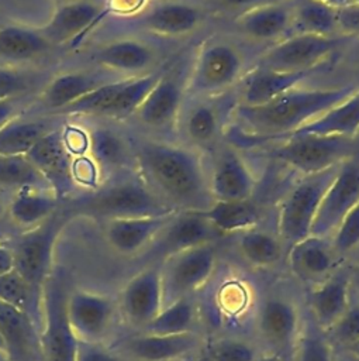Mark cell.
Returning a JSON list of instances; mask_svg holds the SVG:
<instances>
[{
	"label": "cell",
	"instance_id": "36",
	"mask_svg": "<svg viewBox=\"0 0 359 361\" xmlns=\"http://www.w3.org/2000/svg\"><path fill=\"white\" fill-rule=\"evenodd\" d=\"M48 131L44 121L13 118L0 127V155H27Z\"/></svg>",
	"mask_w": 359,
	"mask_h": 361
},
{
	"label": "cell",
	"instance_id": "52",
	"mask_svg": "<svg viewBox=\"0 0 359 361\" xmlns=\"http://www.w3.org/2000/svg\"><path fill=\"white\" fill-rule=\"evenodd\" d=\"M145 0H108L107 13H115L121 16H131L138 11Z\"/></svg>",
	"mask_w": 359,
	"mask_h": 361
},
{
	"label": "cell",
	"instance_id": "9",
	"mask_svg": "<svg viewBox=\"0 0 359 361\" xmlns=\"http://www.w3.org/2000/svg\"><path fill=\"white\" fill-rule=\"evenodd\" d=\"M359 200V148L342 161L325 190L310 234L324 237L335 230Z\"/></svg>",
	"mask_w": 359,
	"mask_h": 361
},
{
	"label": "cell",
	"instance_id": "44",
	"mask_svg": "<svg viewBox=\"0 0 359 361\" xmlns=\"http://www.w3.org/2000/svg\"><path fill=\"white\" fill-rule=\"evenodd\" d=\"M213 361H255L253 348L237 338H221L208 348Z\"/></svg>",
	"mask_w": 359,
	"mask_h": 361
},
{
	"label": "cell",
	"instance_id": "55",
	"mask_svg": "<svg viewBox=\"0 0 359 361\" xmlns=\"http://www.w3.org/2000/svg\"><path fill=\"white\" fill-rule=\"evenodd\" d=\"M13 113H14V104L11 103V99L0 100V127L7 121L13 120L11 118Z\"/></svg>",
	"mask_w": 359,
	"mask_h": 361
},
{
	"label": "cell",
	"instance_id": "61",
	"mask_svg": "<svg viewBox=\"0 0 359 361\" xmlns=\"http://www.w3.org/2000/svg\"><path fill=\"white\" fill-rule=\"evenodd\" d=\"M356 278H358V282H359V268H358V272H356Z\"/></svg>",
	"mask_w": 359,
	"mask_h": 361
},
{
	"label": "cell",
	"instance_id": "28",
	"mask_svg": "<svg viewBox=\"0 0 359 361\" xmlns=\"http://www.w3.org/2000/svg\"><path fill=\"white\" fill-rule=\"evenodd\" d=\"M182 89L177 82L170 78H162L146 94L135 114L148 126L160 127L170 123L180 107Z\"/></svg>",
	"mask_w": 359,
	"mask_h": 361
},
{
	"label": "cell",
	"instance_id": "17",
	"mask_svg": "<svg viewBox=\"0 0 359 361\" xmlns=\"http://www.w3.org/2000/svg\"><path fill=\"white\" fill-rule=\"evenodd\" d=\"M106 14L107 10L93 0L65 1L39 30L49 44L77 41Z\"/></svg>",
	"mask_w": 359,
	"mask_h": 361
},
{
	"label": "cell",
	"instance_id": "11",
	"mask_svg": "<svg viewBox=\"0 0 359 361\" xmlns=\"http://www.w3.org/2000/svg\"><path fill=\"white\" fill-rule=\"evenodd\" d=\"M221 233L208 221L203 210H186L175 213L170 221L155 237L149 252L155 258H169L184 250L210 244Z\"/></svg>",
	"mask_w": 359,
	"mask_h": 361
},
{
	"label": "cell",
	"instance_id": "60",
	"mask_svg": "<svg viewBox=\"0 0 359 361\" xmlns=\"http://www.w3.org/2000/svg\"><path fill=\"white\" fill-rule=\"evenodd\" d=\"M1 214H3V204H1V202H0V217H1Z\"/></svg>",
	"mask_w": 359,
	"mask_h": 361
},
{
	"label": "cell",
	"instance_id": "21",
	"mask_svg": "<svg viewBox=\"0 0 359 361\" xmlns=\"http://www.w3.org/2000/svg\"><path fill=\"white\" fill-rule=\"evenodd\" d=\"M253 178L245 162L234 151H224L218 158L210 192L215 200H245L253 192Z\"/></svg>",
	"mask_w": 359,
	"mask_h": 361
},
{
	"label": "cell",
	"instance_id": "59",
	"mask_svg": "<svg viewBox=\"0 0 359 361\" xmlns=\"http://www.w3.org/2000/svg\"><path fill=\"white\" fill-rule=\"evenodd\" d=\"M0 353L4 354V341H3V338H1V334H0Z\"/></svg>",
	"mask_w": 359,
	"mask_h": 361
},
{
	"label": "cell",
	"instance_id": "22",
	"mask_svg": "<svg viewBox=\"0 0 359 361\" xmlns=\"http://www.w3.org/2000/svg\"><path fill=\"white\" fill-rule=\"evenodd\" d=\"M311 310L314 323L321 330H329L349 307V276L335 274L311 293Z\"/></svg>",
	"mask_w": 359,
	"mask_h": 361
},
{
	"label": "cell",
	"instance_id": "58",
	"mask_svg": "<svg viewBox=\"0 0 359 361\" xmlns=\"http://www.w3.org/2000/svg\"><path fill=\"white\" fill-rule=\"evenodd\" d=\"M196 361H213V360H211V357L208 355V353H206V354L200 355V357H199Z\"/></svg>",
	"mask_w": 359,
	"mask_h": 361
},
{
	"label": "cell",
	"instance_id": "49",
	"mask_svg": "<svg viewBox=\"0 0 359 361\" xmlns=\"http://www.w3.org/2000/svg\"><path fill=\"white\" fill-rule=\"evenodd\" d=\"M62 140L72 157H80L89 151V133L80 127H66L62 131Z\"/></svg>",
	"mask_w": 359,
	"mask_h": 361
},
{
	"label": "cell",
	"instance_id": "39",
	"mask_svg": "<svg viewBox=\"0 0 359 361\" xmlns=\"http://www.w3.org/2000/svg\"><path fill=\"white\" fill-rule=\"evenodd\" d=\"M42 185L45 179L27 155H0V186L23 190Z\"/></svg>",
	"mask_w": 359,
	"mask_h": 361
},
{
	"label": "cell",
	"instance_id": "15",
	"mask_svg": "<svg viewBox=\"0 0 359 361\" xmlns=\"http://www.w3.org/2000/svg\"><path fill=\"white\" fill-rule=\"evenodd\" d=\"M0 334L8 361H44L38 326L20 309L0 300Z\"/></svg>",
	"mask_w": 359,
	"mask_h": 361
},
{
	"label": "cell",
	"instance_id": "45",
	"mask_svg": "<svg viewBox=\"0 0 359 361\" xmlns=\"http://www.w3.org/2000/svg\"><path fill=\"white\" fill-rule=\"evenodd\" d=\"M217 116L213 109L207 106L196 107L187 118V133L199 142L210 141L217 131Z\"/></svg>",
	"mask_w": 359,
	"mask_h": 361
},
{
	"label": "cell",
	"instance_id": "26",
	"mask_svg": "<svg viewBox=\"0 0 359 361\" xmlns=\"http://www.w3.org/2000/svg\"><path fill=\"white\" fill-rule=\"evenodd\" d=\"M113 80L115 79H110L107 75L97 71L68 72L53 78L45 87L42 97L51 109L59 111L96 87Z\"/></svg>",
	"mask_w": 359,
	"mask_h": 361
},
{
	"label": "cell",
	"instance_id": "16",
	"mask_svg": "<svg viewBox=\"0 0 359 361\" xmlns=\"http://www.w3.org/2000/svg\"><path fill=\"white\" fill-rule=\"evenodd\" d=\"M127 319L138 326H146L163 307L162 275L156 267L142 269L130 279L121 296Z\"/></svg>",
	"mask_w": 359,
	"mask_h": 361
},
{
	"label": "cell",
	"instance_id": "24",
	"mask_svg": "<svg viewBox=\"0 0 359 361\" xmlns=\"http://www.w3.org/2000/svg\"><path fill=\"white\" fill-rule=\"evenodd\" d=\"M258 326L263 338L275 348H284L297 334L298 316L296 307L280 298H269L259 310Z\"/></svg>",
	"mask_w": 359,
	"mask_h": 361
},
{
	"label": "cell",
	"instance_id": "48",
	"mask_svg": "<svg viewBox=\"0 0 359 361\" xmlns=\"http://www.w3.org/2000/svg\"><path fill=\"white\" fill-rule=\"evenodd\" d=\"M99 166L90 158V155L73 157L72 161V178L75 185H82L83 188H94L99 179Z\"/></svg>",
	"mask_w": 359,
	"mask_h": 361
},
{
	"label": "cell",
	"instance_id": "27",
	"mask_svg": "<svg viewBox=\"0 0 359 361\" xmlns=\"http://www.w3.org/2000/svg\"><path fill=\"white\" fill-rule=\"evenodd\" d=\"M289 264L298 278L306 281L320 279L332 268L334 251L324 237L310 234L293 244Z\"/></svg>",
	"mask_w": 359,
	"mask_h": 361
},
{
	"label": "cell",
	"instance_id": "57",
	"mask_svg": "<svg viewBox=\"0 0 359 361\" xmlns=\"http://www.w3.org/2000/svg\"><path fill=\"white\" fill-rule=\"evenodd\" d=\"M349 350H351L356 357H359V340H356L353 344H351V345H349Z\"/></svg>",
	"mask_w": 359,
	"mask_h": 361
},
{
	"label": "cell",
	"instance_id": "37",
	"mask_svg": "<svg viewBox=\"0 0 359 361\" xmlns=\"http://www.w3.org/2000/svg\"><path fill=\"white\" fill-rule=\"evenodd\" d=\"M90 158L99 169H115L127 158V147L122 138L106 127L93 128L89 133Z\"/></svg>",
	"mask_w": 359,
	"mask_h": 361
},
{
	"label": "cell",
	"instance_id": "7",
	"mask_svg": "<svg viewBox=\"0 0 359 361\" xmlns=\"http://www.w3.org/2000/svg\"><path fill=\"white\" fill-rule=\"evenodd\" d=\"M338 166L306 175L287 193L279 210L277 226L282 238L294 244L310 235L322 196L332 182Z\"/></svg>",
	"mask_w": 359,
	"mask_h": 361
},
{
	"label": "cell",
	"instance_id": "35",
	"mask_svg": "<svg viewBox=\"0 0 359 361\" xmlns=\"http://www.w3.org/2000/svg\"><path fill=\"white\" fill-rule=\"evenodd\" d=\"M58 199L38 189L18 190L10 204V216L18 226L34 227L56 212Z\"/></svg>",
	"mask_w": 359,
	"mask_h": 361
},
{
	"label": "cell",
	"instance_id": "2",
	"mask_svg": "<svg viewBox=\"0 0 359 361\" xmlns=\"http://www.w3.org/2000/svg\"><path fill=\"white\" fill-rule=\"evenodd\" d=\"M138 161L148 179L169 199L189 210H204L208 188L199 157L182 147L163 142H144Z\"/></svg>",
	"mask_w": 359,
	"mask_h": 361
},
{
	"label": "cell",
	"instance_id": "43",
	"mask_svg": "<svg viewBox=\"0 0 359 361\" xmlns=\"http://www.w3.org/2000/svg\"><path fill=\"white\" fill-rule=\"evenodd\" d=\"M334 250L345 254L359 244V200L335 228Z\"/></svg>",
	"mask_w": 359,
	"mask_h": 361
},
{
	"label": "cell",
	"instance_id": "12",
	"mask_svg": "<svg viewBox=\"0 0 359 361\" xmlns=\"http://www.w3.org/2000/svg\"><path fill=\"white\" fill-rule=\"evenodd\" d=\"M28 159L52 189L56 199L65 197L75 188L72 178L73 157L66 149L62 131L49 130L27 152Z\"/></svg>",
	"mask_w": 359,
	"mask_h": 361
},
{
	"label": "cell",
	"instance_id": "29",
	"mask_svg": "<svg viewBox=\"0 0 359 361\" xmlns=\"http://www.w3.org/2000/svg\"><path fill=\"white\" fill-rule=\"evenodd\" d=\"M94 59L110 71L135 73L152 63L153 51L137 39H117L100 47Z\"/></svg>",
	"mask_w": 359,
	"mask_h": 361
},
{
	"label": "cell",
	"instance_id": "18",
	"mask_svg": "<svg viewBox=\"0 0 359 361\" xmlns=\"http://www.w3.org/2000/svg\"><path fill=\"white\" fill-rule=\"evenodd\" d=\"M324 63L311 69L283 72L258 66L252 71L244 82V103L248 106H260L273 99L296 89L306 78L321 72Z\"/></svg>",
	"mask_w": 359,
	"mask_h": 361
},
{
	"label": "cell",
	"instance_id": "56",
	"mask_svg": "<svg viewBox=\"0 0 359 361\" xmlns=\"http://www.w3.org/2000/svg\"><path fill=\"white\" fill-rule=\"evenodd\" d=\"M335 8L342 7V6H349V4H359V0H321Z\"/></svg>",
	"mask_w": 359,
	"mask_h": 361
},
{
	"label": "cell",
	"instance_id": "8",
	"mask_svg": "<svg viewBox=\"0 0 359 361\" xmlns=\"http://www.w3.org/2000/svg\"><path fill=\"white\" fill-rule=\"evenodd\" d=\"M214 267L215 251L211 244L193 247L166 258L163 269H160L163 306L204 285Z\"/></svg>",
	"mask_w": 359,
	"mask_h": 361
},
{
	"label": "cell",
	"instance_id": "38",
	"mask_svg": "<svg viewBox=\"0 0 359 361\" xmlns=\"http://www.w3.org/2000/svg\"><path fill=\"white\" fill-rule=\"evenodd\" d=\"M193 319L194 306L191 300L184 296L163 306L158 316L144 327V333L162 336L189 333Z\"/></svg>",
	"mask_w": 359,
	"mask_h": 361
},
{
	"label": "cell",
	"instance_id": "54",
	"mask_svg": "<svg viewBox=\"0 0 359 361\" xmlns=\"http://www.w3.org/2000/svg\"><path fill=\"white\" fill-rule=\"evenodd\" d=\"M14 269V258L13 252L8 247L0 244V276Z\"/></svg>",
	"mask_w": 359,
	"mask_h": 361
},
{
	"label": "cell",
	"instance_id": "19",
	"mask_svg": "<svg viewBox=\"0 0 359 361\" xmlns=\"http://www.w3.org/2000/svg\"><path fill=\"white\" fill-rule=\"evenodd\" d=\"M176 212L163 216L114 219L107 221L106 235L114 250L121 254H134L145 247L162 231Z\"/></svg>",
	"mask_w": 359,
	"mask_h": 361
},
{
	"label": "cell",
	"instance_id": "47",
	"mask_svg": "<svg viewBox=\"0 0 359 361\" xmlns=\"http://www.w3.org/2000/svg\"><path fill=\"white\" fill-rule=\"evenodd\" d=\"M329 331L336 341L348 347L359 340V305L349 306Z\"/></svg>",
	"mask_w": 359,
	"mask_h": 361
},
{
	"label": "cell",
	"instance_id": "32",
	"mask_svg": "<svg viewBox=\"0 0 359 361\" xmlns=\"http://www.w3.org/2000/svg\"><path fill=\"white\" fill-rule=\"evenodd\" d=\"M203 213L220 233L246 231L259 220V210L249 199L215 200Z\"/></svg>",
	"mask_w": 359,
	"mask_h": 361
},
{
	"label": "cell",
	"instance_id": "40",
	"mask_svg": "<svg viewBox=\"0 0 359 361\" xmlns=\"http://www.w3.org/2000/svg\"><path fill=\"white\" fill-rule=\"evenodd\" d=\"M296 20L300 32L331 35L336 28V8L321 0H304L297 8Z\"/></svg>",
	"mask_w": 359,
	"mask_h": 361
},
{
	"label": "cell",
	"instance_id": "20",
	"mask_svg": "<svg viewBox=\"0 0 359 361\" xmlns=\"http://www.w3.org/2000/svg\"><path fill=\"white\" fill-rule=\"evenodd\" d=\"M199 343V337L191 331L170 336L144 333L127 338L122 348L138 361H172L193 351Z\"/></svg>",
	"mask_w": 359,
	"mask_h": 361
},
{
	"label": "cell",
	"instance_id": "1",
	"mask_svg": "<svg viewBox=\"0 0 359 361\" xmlns=\"http://www.w3.org/2000/svg\"><path fill=\"white\" fill-rule=\"evenodd\" d=\"M353 93V86L313 90L296 87L260 106L241 104L237 109V116L255 137L286 138Z\"/></svg>",
	"mask_w": 359,
	"mask_h": 361
},
{
	"label": "cell",
	"instance_id": "25",
	"mask_svg": "<svg viewBox=\"0 0 359 361\" xmlns=\"http://www.w3.org/2000/svg\"><path fill=\"white\" fill-rule=\"evenodd\" d=\"M200 11L186 3H160L137 18L142 28L160 35H180L191 31L200 21Z\"/></svg>",
	"mask_w": 359,
	"mask_h": 361
},
{
	"label": "cell",
	"instance_id": "42",
	"mask_svg": "<svg viewBox=\"0 0 359 361\" xmlns=\"http://www.w3.org/2000/svg\"><path fill=\"white\" fill-rule=\"evenodd\" d=\"M296 361H334L331 345L314 322L307 323L298 338Z\"/></svg>",
	"mask_w": 359,
	"mask_h": 361
},
{
	"label": "cell",
	"instance_id": "33",
	"mask_svg": "<svg viewBox=\"0 0 359 361\" xmlns=\"http://www.w3.org/2000/svg\"><path fill=\"white\" fill-rule=\"evenodd\" d=\"M162 78L160 73H149L135 78L117 79L113 97L107 106L104 116L124 118L135 114L139 104L144 102L151 89Z\"/></svg>",
	"mask_w": 359,
	"mask_h": 361
},
{
	"label": "cell",
	"instance_id": "5",
	"mask_svg": "<svg viewBox=\"0 0 359 361\" xmlns=\"http://www.w3.org/2000/svg\"><path fill=\"white\" fill-rule=\"evenodd\" d=\"M68 285L65 274L53 269L42 290V327L39 341L44 361H76L79 338L66 312Z\"/></svg>",
	"mask_w": 359,
	"mask_h": 361
},
{
	"label": "cell",
	"instance_id": "6",
	"mask_svg": "<svg viewBox=\"0 0 359 361\" xmlns=\"http://www.w3.org/2000/svg\"><path fill=\"white\" fill-rule=\"evenodd\" d=\"M284 141L273 155L306 175L336 166L359 148L355 137L341 135H290Z\"/></svg>",
	"mask_w": 359,
	"mask_h": 361
},
{
	"label": "cell",
	"instance_id": "14",
	"mask_svg": "<svg viewBox=\"0 0 359 361\" xmlns=\"http://www.w3.org/2000/svg\"><path fill=\"white\" fill-rule=\"evenodd\" d=\"M66 312L76 337L97 343L110 326L114 305L104 295L76 289L68 295Z\"/></svg>",
	"mask_w": 359,
	"mask_h": 361
},
{
	"label": "cell",
	"instance_id": "62",
	"mask_svg": "<svg viewBox=\"0 0 359 361\" xmlns=\"http://www.w3.org/2000/svg\"><path fill=\"white\" fill-rule=\"evenodd\" d=\"M65 1H72V0H65Z\"/></svg>",
	"mask_w": 359,
	"mask_h": 361
},
{
	"label": "cell",
	"instance_id": "31",
	"mask_svg": "<svg viewBox=\"0 0 359 361\" xmlns=\"http://www.w3.org/2000/svg\"><path fill=\"white\" fill-rule=\"evenodd\" d=\"M291 14L279 3L263 4L245 10L237 18V25L253 38L266 39L280 35L289 25Z\"/></svg>",
	"mask_w": 359,
	"mask_h": 361
},
{
	"label": "cell",
	"instance_id": "41",
	"mask_svg": "<svg viewBox=\"0 0 359 361\" xmlns=\"http://www.w3.org/2000/svg\"><path fill=\"white\" fill-rule=\"evenodd\" d=\"M239 248L245 259L255 267H267L275 264L280 257L279 241L259 230H246L239 241Z\"/></svg>",
	"mask_w": 359,
	"mask_h": 361
},
{
	"label": "cell",
	"instance_id": "3",
	"mask_svg": "<svg viewBox=\"0 0 359 361\" xmlns=\"http://www.w3.org/2000/svg\"><path fill=\"white\" fill-rule=\"evenodd\" d=\"M72 216L82 214L96 219L114 220L131 217L163 216L176 212L163 203L144 182L125 178L73 200L66 209Z\"/></svg>",
	"mask_w": 359,
	"mask_h": 361
},
{
	"label": "cell",
	"instance_id": "13",
	"mask_svg": "<svg viewBox=\"0 0 359 361\" xmlns=\"http://www.w3.org/2000/svg\"><path fill=\"white\" fill-rule=\"evenodd\" d=\"M241 71V56L227 44H208L200 49L190 78L193 92H218L229 86Z\"/></svg>",
	"mask_w": 359,
	"mask_h": 361
},
{
	"label": "cell",
	"instance_id": "23",
	"mask_svg": "<svg viewBox=\"0 0 359 361\" xmlns=\"http://www.w3.org/2000/svg\"><path fill=\"white\" fill-rule=\"evenodd\" d=\"M359 133V93L328 109L318 117L294 130L290 135H341L355 137ZM286 137V138H287Z\"/></svg>",
	"mask_w": 359,
	"mask_h": 361
},
{
	"label": "cell",
	"instance_id": "34",
	"mask_svg": "<svg viewBox=\"0 0 359 361\" xmlns=\"http://www.w3.org/2000/svg\"><path fill=\"white\" fill-rule=\"evenodd\" d=\"M0 300L24 312L41 330L42 292L25 281L15 269L0 276Z\"/></svg>",
	"mask_w": 359,
	"mask_h": 361
},
{
	"label": "cell",
	"instance_id": "46",
	"mask_svg": "<svg viewBox=\"0 0 359 361\" xmlns=\"http://www.w3.org/2000/svg\"><path fill=\"white\" fill-rule=\"evenodd\" d=\"M34 83L32 75L14 68H0V100L27 92Z\"/></svg>",
	"mask_w": 359,
	"mask_h": 361
},
{
	"label": "cell",
	"instance_id": "30",
	"mask_svg": "<svg viewBox=\"0 0 359 361\" xmlns=\"http://www.w3.org/2000/svg\"><path fill=\"white\" fill-rule=\"evenodd\" d=\"M41 30L23 25H6L0 28V59L20 62L34 59L49 48Z\"/></svg>",
	"mask_w": 359,
	"mask_h": 361
},
{
	"label": "cell",
	"instance_id": "4",
	"mask_svg": "<svg viewBox=\"0 0 359 361\" xmlns=\"http://www.w3.org/2000/svg\"><path fill=\"white\" fill-rule=\"evenodd\" d=\"M72 217L68 210L55 212L42 223L18 235L14 241L11 248L14 269L41 292L53 271L56 241Z\"/></svg>",
	"mask_w": 359,
	"mask_h": 361
},
{
	"label": "cell",
	"instance_id": "51",
	"mask_svg": "<svg viewBox=\"0 0 359 361\" xmlns=\"http://www.w3.org/2000/svg\"><path fill=\"white\" fill-rule=\"evenodd\" d=\"M336 27L349 35L359 34V4H349L336 8Z\"/></svg>",
	"mask_w": 359,
	"mask_h": 361
},
{
	"label": "cell",
	"instance_id": "53",
	"mask_svg": "<svg viewBox=\"0 0 359 361\" xmlns=\"http://www.w3.org/2000/svg\"><path fill=\"white\" fill-rule=\"evenodd\" d=\"M222 4L228 7H235V8H242L249 10L252 7L263 6V4H270V3H279L280 0H220Z\"/></svg>",
	"mask_w": 359,
	"mask_h": 361
},
{
	"label": "cell",
	"instance_id": "10",
	"mask_svg": "<svg viewBox=\"0 0 359 361\" xmlns=\"http://www.w3.org/2000/svg\"><path fill=\"white\" fill-rule=\"evenodd\" d=\"M339 44L341 39L331 35L300 32L270 48L260 59L259 66L283 72L311 69L322 65Z\"/></svg>",
	"mask_w": 359,
	"mask_h": 361
},
{
	"label": "cell",
	"instance_id": "50",
	"mask_svg": "<svg viewBox=\"0 0 359 361\" xmlns=\"http://www.w3.org/2000/svg\"><path fill=\"white\" fill-rule=\"evenodd\" d=\"M76 361H122L111 351L103 348L97 343L79 340L76 350Z\"/></svg>",
	"mask_w": 359,
	"mask_h": 361
}]
</instances>
